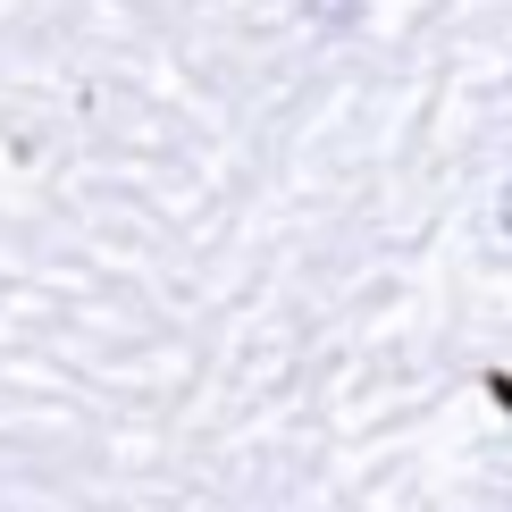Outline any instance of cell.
<instances>
[{
	"instance_id": "6da1fadb",
	"label": "cell",
	"mask_w": 512,
	"mask_h": 512,
	"mask_svg": "<svg viewBox=\"0 0 512 512\" xmlns=\"http://www.w3.org/2000/svg\"><path fill=\"white\" fill-rule=\"evenodd\" d=\"M303 17L319 34H345V26H361V0H303Z\"/></svg>"
},
{
	"instance_id": "7a4b0ae2",
	"label": "cell",
	"mask_w": 512,
	"mask_h": 512,
	"mask_svg": "<svg viewBox=\"0 0 512 512\" xmlns=\"http://www.w3.org/2000/svg\"><path fill=\"white\" fill-rule=\"evenodd\" d=\"M496 236L512 244V177H504V194H496Z\"/></svg>"
}]
</instances>
